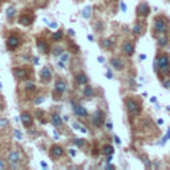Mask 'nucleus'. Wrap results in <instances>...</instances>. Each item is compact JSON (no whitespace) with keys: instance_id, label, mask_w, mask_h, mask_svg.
Returning <instances> with one entry per match:
<instances>
[{"instance_id":"1","label":"nucleus","mask_w":170,"mask_h":170,"mask_svg":"<svg viewBox=\"0 0 170 170\" xmlns=\"http://www.w3.org/2000/svg\"><path fill=\"white\" fill-rule=\"evenodd\" d=\"M154 61L158 64V75L169 77L170 76V56L167 53H162V55L157 56Z\"/></svg>"},{"instance_id":"2","label":"nucleus","mask_w":170,"mask_h":170,"mask_svg":"<svg viewBox=\"0 0 170 170\" xmlns=\"http://www.w3.org/2000/svg\"><path fill=\"white\" fill-rule=\"evenodd\" d=\"M167 25H169V21L165 16H157L154 19V24H153V32L156 33L157 36L162 35L167 31Z\"/></svg>"},{"instance_id":"3","label":"nucleus","mask_w":170,"mask_h":170,"mask_svg":"<svg viewBox=\"0 0 170 170\" xmlns=\"http://www.w3.org/2000/svg\"><path fill=\"white\" fill-rule=\"evenodd\" d=\"M125 105H126V110L130 116H138L141 113V109H142L141 104L137 102L135 100H133V98H128L125 101Z\"/></svg>"},{"instance_id":"4","label":"nucleus","mask_w":170,"mask_h":170,"mask_svg":"<svg viewBox=\"0 0 170 170\" xmlns=\"http://www.w3.org/2000/svg\"><path fill=\"white\" fill-rule=\"evenodd\" d=\"M104 120H105L104 112H101V110H96L92 114V117H90V121H92L93 126L96 128H101V125L104 124Z\"/></svg>"},{"instance_id":"5","label":"nucleus","mask_w":170,"mask_h":170,"mask_svg":"<svg viewBox=\"0 0 170 170\" xmlns=\"http://www.w3.org/2000/svg\"><path fill=\"white\" fill-rule=\"evenodd\" d=\"M21 44V39L16 35H11L8 39H7V48L9 51H15V49H18Z\"/></svg>"},{"instance_id":"6","label":"nucleus","mask_w":170,"mask_h":170,"mask_svg":"<svg viewBox=\"0 0 170 170\" xmlns=\"http://www.w3.org/2000/svg\"><path fill=\"white\" fill-rule=\"evenodd\" d=\"M135 11H137V16H138V18L144 19V18H147L150 15V7L147 3H140Z\"/></svg>"},{"instance_id":"7","label":"nucleus","mask_w":170,"mask_h":170,"mask_svg":"<svg viewBox=\"0 0 170 170\" xmlns=\"http://www.w3.org/2000/svg\"><path fill=\"white\" fill-rule=\"evenodd\" d=\"M7 161L9 162V165H18L21 161V154L18 150H13V152H9L8 156H7Z\"/></svg>"},{"instance_id":"8","label":"nucleus","mask_w":170,"mask_h":170,"mask_svg":"<svg viewBox=\"0 0 170 170\" xmlns=\"http://www.w3.org/2000/svg\"><path fill=\"white\" fill-rule=\"evenodd\" d=\"M73 104V112H75V114L77 116V117H81V118H88V116H89V113H88L87 108L83 107V105H76L75 102H72Z\"/></svg>"},{"instance_id":"9","label":"nucleus","mask_w":170,"mask_h":170,"mask_svg":"<svg viewBox=\"0 0 170 170\" xmlns=\"http://www.w3.org/2000/svg\"><path fill=\"white\" fill-rule=\"evenodd\" d=\"M13 76L18 80H24V78L28 77V69L24 68V66H18V68H13Z\"/></svg>"},{"instance_id":"10","label":"nucleus","mask_w":170,"mask_h":170,"mask_svg":"<svg viewBox=\"0 0 170 170\" xmlns=\"http://www.w3.org/2000/svg\"><path fill=\"white\" fill-rule=\"evenodd\" d=\"M122 52L125 53V56H133V53H134V45H133L132 41H125L124 44H122Z\"/></svg>"},{"instance_id":"11","label":"nucleus","mask_w":170,"mask_h":170,"mask_svg":"<svg viewBox=\"0 0 170 170\" xmlns=\"http://www.w3.org/2000/svg\"><path fill=\"white\" fill-rule=\"evenodd\" d=\"M40 78L43 83H48V81H51V78H52V71L49 69L48 66H44L43 69H41L40 72Z\"/></svg>"},{"instance_id":"12","label":"nucleus","mask_w":170,"mask_h":170,"mask_svg":"<svg viewBox=\"0 0 170 170\" xmlns=\"http://www.w3.org/2000/svg\"><path fill=\"white\" fill-rule=\"evenodd\" d=\"M49 153H51V156H52L53 158H59V157L64 156V149L60 145H53V146L51 147V150H49Z\"/></svg>"},{"instance_id":"13","label":"nucleus","mask_w":170,"mask_h":170,"mask_svg":"<svg viewBox=\"0 0 170 170\" xmlns=\"http://www.w3.org/2000/svg\"><path fill=\"white\" fill-rule=\"evenodd\" d=\"M33 15H25V13H23L20 16V18H19V23L21 24V25H31L32 23H33Z\"/></svg>"},{"instance_id":"14","label":"nucleus","mask_w":170,"mask_h":170,"mask_svg":"<svg viewBox=\"0 0 170 170\" xmlns=\"http://www.w3.org/2000/svg\"><path fill=\"white\" fill-rule=\"evenodd\" d=\"M20 120H21V122H23L24 126H27V128L32 126V124H33V118H32V116L29 114V113H25V112L21 113Z\"/></svg>"},{"instance_id":"15","label":"nucleus","mask_w":170,"mask_h":170,"mask_svg":"<svg viewBox=\"0 0 170 170\" xmlns=\"http://www.w3.org/2000/svg\"><path fill=\"white\" fill-rule=\"evenodd\" d=\"M55 90L59 93V95H63V93L66 90V83L64 80H61V78L56 80V83H55Z\"/></svg>"},{"instance_id":"16","label":"nucleus","mask_w":170,"mask_h":170,"mask_svg":"<svg viewBox=\"0 0 170 170\" xmlns=\"http://www.w3.org/2000/svg\"><path fill=\"white\" fill-rule=\"evenodd\" d=\"M36 45H37V49L40 51L41 53H44V55H47V53H48V43H47L44 39H37Z\"/></svg>"},{"instance_id":"17","label":"nucleus","mask_w":170,"mask_h":170,"mask_svg":"<svg viewBox=\"0 0 170 170\" xmlns=\"http://www.w3.org/2000/svg\"><path fill=\"white\" fill-rule=\"evenodd\" d=\"M76 83H77V85H88L89 78L85 73H77L76 75Z\"/></svg>"},{"instance_id":"18","label":"nucleus","mask_w":170,"mask_h":170,"mask_svg":"<svg viewBox=\"0 0 170 170\" xmlns=\"http://www.w3.org/2000/svg\"><path fill=\"white\" fill-rule=\"evenodd\" d=\"M110 64H112V66L117 71H121L122 68H124V63H122V60L120 57H112L110 59Z\"/></svg>"},{"instance_id":"19","label":"nucleus","mask_w":170,"mask_h":170,"mask_svg":"<svg viewBox=\"0 0 170 170\" xmlns=\"http://www.w3.org/2000/svg\"><path fill=\"white\" fill-rule=\"evenodd\" d=\"M51 122H52V125L55 128H60L61 125H63V118H61L57 113H53V114L51 116Z\"/></svg>"},{"instance_id":"20","label":"nucleus","mask_w":170,"mask_h":170,"mask_svg":"<svg viewBox=\"0 0 170 170\" xmlns=\"http://www.w3.org/2000/svg\"><path fill=\"white\" fill-rule=\"evenodd\" d=\"M157 40H158V47H159V48H165V47L169 45V37H167L165 33L157 36Z\"/></svg>"},{"instance_id":"21","label":"nucleus","mask_w":170,"mask_h":170,"mask_svg":"<svg viewBox=\"0 0 170 170\" xmlns=\"http://www.w3.org/2000/svg\"><path fill=\"white\" fill-rule=\"evenodd\" d=\"M132 31H133V33H134L135 36H140L142 32H144V24H142L141 21H137V23L133 25Z\"/></svg>"},{"instance_id":"22","label":"nucleus","mask_w":170,"mask_h":170,"mask_svg":"<svg viewBox=\"0 0 170 170\" xmlns=\"http://www.w3.org/2000/svg\"><path fill=\"white\" fill-rule=\"evenodd\" d=\"M84 96L87 98H92L95 96V89H93L90 85H87V88L84 89Z\"/></svg>"},{"instance_id":"23","label":"nucleus","mask_w":170,"mask_h":170,"mask_svg":"<svg viewBox=\"0 0 170 170\" xmlns=\"http://www.w3.org/2000/svg\"><path fill=\"white\" fill-rule=\"evenodd\" d=\"M37 89V85H36L33 81H27L25 83V90L27 92H35Z\"/></svg>"},{"instance_id":"24","label":"nucleus","mask_w":170,"mask_h":170,"mask_svg":"<svg viewBox=\"0 0 170 170\" xmlns=\"http://www.w3.org/2000/svg\"><path fill=\"white\" fill-rule=\"evenodd\" d=\"M101 152H102V154H104V156H109V154H113V153H114V149H113L112 145H105V146L102 147V150H101Z\"/></svg>"},{"instance_id":"25","label":"nucleus","mask_w":170,"mask_h":170,"mask_svg":"<svg viewBox=\"0 0 170 170\" xmlns=\"http://www.w3.org/2000/svg\"><path fill=\"white\" fill-rule=\"evenodd\" d=\"M6 15H7V18L8 19H13V16L16 15V8H15V7H9V8L7 9Z\"/></svg>"},{"instance_id":"26","label":"nucleus","mask_w":170,"mask_h":170,"mask_svg":"<svg viewBox=\"0 0 170 170\" xmlns=\"http://www.w3.org/2000/svg\"><path fill=\"white\" fill-rule=\"evenodd\" d=\"M90 15H92V8H90V7H85V8H84V11H83V16L85 19H89Z\"/></svg>"},{"instance_id":"27","label":"nucleus","mask_w":170,"mask_h":170,"mask_svg":"<svg viewBox=\"0 0 170 170\" xmlns=\"http://www.w3.org/2000/svg\"><path fill=\"white\" fill-rule=\"evenodd\" d=\"M63 36H64V33L61 31H57V32H55L52 35V40H55V41H59V40H61L63 39Z\"/></svg>"},{"instance_id":"28","label":"nucleus","mask_w":170,"mask_h":170,"mask_svg":"<svg viewBox=\"0 0 170 170\" xmlns=\"http://www.w3.org/2000/svg\"><path fill=\"white\" fill-rule=\"evenodd\" d=\"M101 45L104 47V48H107V49H110V48L113 47V41L108 39V40H104V41H102V43H101Z\"/></svg>"},{"instance_id":"29","label":"nucleus","mask_w":170,"mask_h":170,"mask_svg":"<svg viewBox=\"0 0 170 170\" xmlns=\"http://www.w3.org/2000/svg\"><path fill=\"white\" fill-rule=\"evenodd\" d=\"M52 53L55 56H61L64 53V51H63V48H60V47H55V48H53V51H52Z\"/></svg>"},{"instance_id":"30","label":"nucleus","mask_w":170,"mask_h":170,"mask_svg":"<svg viewBox=\"0 0 170 170\" xmlns=\"http://www.w3.org/2000/svg\"><path fill=\"white\" fill-rule=\"evenodd\" d=\"M73 142H75V145H76V146H78V147H83L84 145H85V141H84L83 138H75V140H73Z\"/></svg>"},{"instance_id":"31","label":"nucleus","mask_w":170,"mask_h":170,"mask_svg":"<svg viewBox=\"0 0 170 170\" xmlns=\"http://www.w3.org/2000/svg\"><path fill=\"white\" fill-rule=\"evenodd\" d=\"M73 128H75L76 130H81L83 133H88L87 129H84V126H81V125H78L77 122H73Z\"/></svg>"},{"instance_id":"32","label":"nucleus","mask_w":170,"mask_h":170,"mask_svg":"<svg viewBox=\"0 0 170 170\" xmlns=\"http://www.w3.org/2000/svg\"><path fill=\"white\" fill-rule=\"evenodd\" d=\"M6 126H8V120L7 118H0V129H4Z\"/></svg>"},{"instance_id":"33","label":"nucleus","mask_w":170,"mask_h":170,"mask_svg":"<svg viewBox=\"0 0 170 170\" xmlns=\"http://www.w3.org/2000/svg\"><path fill=\"white\" fill-rule=\"evenodd\" d=\"M162 84H164L165 88H170V76L169 77H165V80L162 81Z\"/></svg>"},{"instance_id":"34","label":"nucleus","mask_w":170,"mask_h":170,"mask_svg":"<svg viewBox=\"0 0 170 170\" xmlns=\"http://www.w3.org/2000/svg\"><path fill=\"white\" fill-rule=\"evenodd\" d=\"M13 134H15V137H16V138H18V140H23V134H21V132H20V130H18V129H16V130H15V132H13Z\"/></svg>"},{"instance_id":"35","label":"nucleus","mask_w":170,"mask_h":170,"mask_svg":"<svg viewBox=\"0 0 170 170\" xmlns=\"http://www.w3.org/2000/svg\"><path fill=\"white\" fill-rule=\"evenodd\" d=\"M169 138H170V128H169V129H167V134L165 135L164 138H162V141H161V145H164L165 142H166V141H167V140H169Z\"/></svg>"},{"instance_id":"36","label":"nucleus","mask_w":170,"mask_h":170,"mask_svg":"<svg viewBox=\"0 0 170 170\" xmlns=\"http://www.w3.org/2000/svg\"><path fill=\"white\" fill-rule=\"evenodd\" d=\"M44 100H45V98H44V97H36L35 100H33V102H35L36 105H40L41 102H44Z\"/></svg>"},{"instance_id":"37","label":"nucleus","mask_w":170,"mask_h":170,"mask_svg":"<svg viewBox=\"0 0 170 170\" xmlns=\"http://www.w3.org/2000/svg\"><path fill=\"white\" fill-rule=\"evenodd\" d=\"M68 59H69V55H68V53H65V52H64L63 55H61V60H63V61H66V60H68Z\"/></svg>"},{"instance_id":"38","label":"nucleus","mask_w":170,"mask_h":170,"mask_svg":"<svg viewBox=\"0 0 170 170\" xmlns=\"http://www.w3.org/2000/svg\"><path fill=\"white\" fill-rule=\"evenodd\" d=\"M120 7H121L122 12H126V4H125L124 1H121V3H120Z\"/></svg>"},{"instance_id":"39","label":"nucleus","mask_w":170,"mask_h":170,"mask_svg":"<svg viewBox=\"0 0 170 170\" xmlns=\"http://www.w3.org/2000/svg\"><path fill=\"white\" fill-rule=\"evenodd\" d=\"M107 129H108V130H112V129H113V124H112L110 121L107 122Z\"/></svg>"},{"instance_id":"40","label":"nucleus","mask_w":170,"mask_h":170,"mask_svg":"<svg viewBox=\"0 0 170 170\" xmlns=\"http://www.w3.org/2000/svg\"><path fill=\"white\" fill-rule=\"evenodd\" d=\"M112 159H113V154H109V156H107V159H105V161L109 164V162H112Z\"/></svg>"},{"instance_id":"41","label":"nucleus","mask_w":170,"mask_h":170,"mask_svg":"<svg viewBox=\"0 0 170 170\" xmlns=\"http://www.w3.org/2000/svg\"><path fill=\"white\" fill-rule=\"evenodd\" d=\"M107 78H109V80H110V78H113V73L110 72V71H108V72H107Z\"/></svg>"},{"instance_id":"42","label":"nucleus","mask_w":170,"mask_h":170,"mask_svg":"<svg viewBox=\"0 0 170 170\" xmlns=\"http://www.w3.org/2000/svg\"><path fill=\"white\" fill-rule=\"evenodd\" d=\"M53 135H55V140H59V138H60V133H57V130H55Z\"/></svg>"},{"instance_id":"43","label":"nucleus","mask_w":170,"mask_h":170,"mask_svg":"<svg viewBox=\"0 0 170 170\" xmlns=\"http://www.w3.org/2000/svg\"><path fill=\"white\" fill-rule=\"evenodd\" d=\"M32 61H33L35 65H39V57H33V59H32Z\"/></svg>"},{"instance_id":"44","label":"nucleus","mask_w":170,"mask_h":170,"mask_svg":"<svg viewBox=\"0 0 170 170\" xmlns=\"http://www.w3.org/2000/svg\"><path fill=\"white\" fill-rule=\"evenodd\" d=\"M114 141H116V144H121V141H120V138H118L117 135H114Z\"/></svg>"},{"instance_id":"45","label":"nucleus","mask_w":170,"mask_h":170,"mask_svg":"<svg viewBox=\"0 0 170 170\" xmlns=\"http://www.w3.org/2000/svg\"><path fill=\"white\" fill-rule=\"evenodd\" d=\"M97 60H98V63H104L105 59H104V57H101V56H100V57H97Z\"/></svg>"},{"instance_id":"46","label":"nucleus","mask_w":170,"mask_h":170,"mask_svg":"<svg viewBox=\"0 0 170 170\" xmlns=\"http://www.w3.org/2000/svg\"><path fill=\"white\" fill-rule=\"evenodd\" d=\"M69 154H71L72 157H75V156H76V152H75V150H69Z\"/></svg>"},{"instance_id":"47","label":"nucleus","mask_w":170,"mask_h":170,"mask_svg":"<svg viewBox=\"0 0 170 170\" xmlns=\"http://www.w3.org/2000/svg\"><path fill=\"white\" fill-rule=\"evenodd\" d=\"M68 32H69V35H71V36H73V35H75V31H73V29H69V31H68Z\"/></svg>"},{"instance_id":"48","label":"nucleus","mask_w":170,"mask_h":170,"mask_svg":"<svg viewBox=\"0 0 170 170\" xmlns=\"http://www.w3.org/2000/svg\"><path fill=\"white\" fill-rule=\"evenodd\" d=\"M145 59H146V55H141V56H140V60H145Z\"/></svg>"},{"instance_id":"49","label":"nucleus","mask_w":170,"mask_h":170,"mask_svg":"<svg viewBox=\"0 0 170 170\" xmlns=\"http://www.w3.org/2000/svg\"><path fill=\"white\" fill-rule=\"evenodd\" d=\"M107 169H114V166L113 165H107Z\"/></svg>"},{"instance_id":"50","label":"nucleus","mask_w":170,"mask_h":170,"mask_svg":"<svg viewBox=\"0 0 170 170\" xmlns=\"http://www.w3.org/2000/svg\"><path fill=\"white\" fill-rule=\"evenodd\" d=\"M157 122H158V125H162V124H164V120H161V118H159Z\"/></svg>"},{"instance_id":"51","label":"nucleus","mask_w":170,"mask_h":170,"mask_svg":"<svg viewBox=\"0 0 170 170\" xmlns=\"http://www.w3.org/2000/svg\"><path fill=\"white\" fill-rule=\"evenodd\" d=\"M93 39H95V37H93V36H92V35H88V40H90V41H92V40H93Z\"/></svg>"},{"instance_id":"52","label":"nucleus","mask_w":170,"mask_h":170,"mask_svg":"<svg viewBox=\"0 0 170 170\" xmlns=\"http://www.w3.org/2000/svg\"><path fill=\"white\" fill-rule=\"evenodd\" d=\"M150 101H152V102H156L157 98H156V97H152V98H150Z\"/></svg>"},{"instance_id":"53","label":"nucleus","mask_w":170,"mask_h":170,"mask_svg":"<svg viewBox=\"0 0 170 170\" xmlns=\"http://www.w3.org/2000/svg\"><path fill=\"white\" fill-rule=\"evenodd\" d=\"M41 166H43L44 169H47V164H45V162H41Z\"/></svg>"},{"instance_id":"54","label":"nucleus","mask_w":170,"mask_h":170,"mask_svg":"<svg viewBox=\"0 0 170 170\" xmlns=\"http://www.w3.org/2000/svg\"><path fill=\"white\" fill-rule=\"evenodd\" d=\"M51 27H52V28H56V27H57V24H56V23H52V24H51Z\"/></svg>"},{"instance_id":"55","label":"nucleus","mask_w":170,"mask_h":170,"mask_svg":"<svg viewBox=\"0 0 170 170\" xmlns=\"http://www.w3.org/2000/svg\"><path fill=\"white\" fill-rule=\"evenodd\" d=\"M1 167H4V164H3V161L0 159V169H1Z\"/></svg>"},{"instance_id":"56","label":"nucleus","mask_w":170,"mask_h":170,"mask_svg":"<svg viewBox=\"0 0 170 170\" xmlns=\"http://www.w3.org/2000/svg\"><path fill=\"white\" fill-rule=\"evenodd\" d=\"M0 110H3V104H0Z\"/></svg>"}]
</instances>
